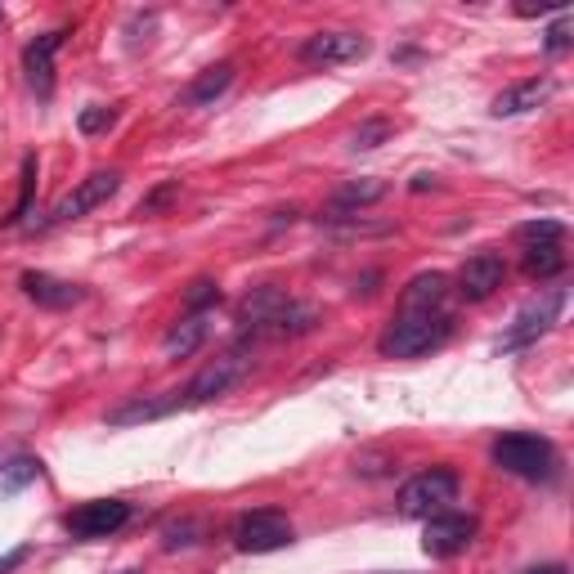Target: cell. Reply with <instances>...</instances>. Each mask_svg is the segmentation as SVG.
Wrapping results in <instances>:
<instances>
[{
  "label": "cell",
  "mask_w": 574,
  "mask_h": 574,
  "mask_svg": "<svg viewBox=\"0 0 574 574\" xmlns=\"http://www.w3.org/2000/svg\"><path fill=\"white\" fill-rule=\"evenodd\" d=\"M395 135V122H387V117H372V122H364L355 135H351V149L355 153H368V149H381Z\"/></svg>",
  "instance_id": "cell-24"
},
{
  "label": "cell",
  "mask_w": 574,
  "mask_h": 574,
  "mask_svg": "<svg viewBox=\"0 0 574 574\" xmlns=\"http://www.w3.org/2000/svg\"><path fill=\"white\" fill-rule=\"evenodd\" d=\"M548 100H552V81H548V77H530V81H516V85L498 90L494 104H490V113H494V117H525V113L543 108Z\"/></svg>",
  "instance_id": "cell-13"
},
{
  "label": "cell",
  "mask_w": 574,
  "mask_h": 574,
  "mask_svg": "<svg viewBox=\"0 0 574 574\" xmlns=\"http://www.w3.org/2000/svg\"><path fill=\"white\" fill-rule=\"evenodd\" d=\"M503 278H507V265H503L498 252H475L458 269V297L462 301H490L503 287Z\"/></svg>",
  "instance_id": "cell-10"
},
{
  "label": "cell",
  "mask_w": 574,
  "mask_h": 574,
  "mask_svg": "<svg viewBox=\"0 0 574 574\" xmlns=\"http://www.w3.org/2000/svg\"><path fill=\"white\" fill-rule=\"evenodd\" d=\"M565 269V243H525V274L530 278H556Z\"/></svg>",
  "instance_id": "cell-20"
},
{
  "label": "cell",
  "mask_w": 574,
  "mask_h": 574,
  "mask_svg": "<svg viewBox=\"0 0 574 574\" xmlns=\"http://www.w3.org/2000/svg\"><path fill=\"white\" fill-rule=\"evenodd\" d=\"M229 85H233V64L225 59V64H216V68L198 72V81L188 85V94H184V100L194 104V108H207V104H216V100H220V94H225Z\"/></svg>",
  "instance_id": "cell-19"
},
{
  "label": "cell",
  "mask_w": 574,
  "mask_h": 574,
  "mask_svg": "<svg viewBox=\"0 0 574 574\" xmlns=\"http://www.w3.org/2000/svg\"><path fill=\"white\" fill-rule=\"evenodd\" d=\"M32 194H36V153L23 158V171H19V198H14L10 216L0 220V225H19V220L27 216V207H32Z\"/></svg>",
  "instance_id": "cell-23"
},
{
  "label": "cell",
  "mask_w": 574,
  "mask_h": 574,
  "mask_svg": "<svg viewBox=\"0 0 574 574\" xmlns=\"http://www.w3.org/2000/svg\"><path fill=\"white\" fill-rule=\"evenodd\" d=\"M561 306H565V292H561V287H552V292H543L539 301H530V306L516 314V328H512V337L503 342V351H516V346H525V342H535L539 332H548V328L556 323Z\"/></svg>",
  "instance_id": "cell-11"
},
{
  "label": "cell",
  "mask_w": 574,
  "mask_h": 574,
  "mask_svg": "<svg viewBox=\"0 0 574 574\" xmlns=\"http://www.w3.org/2000/svg\"><path fill=\"white\" fill-rule=\"evenodd\" d=\"M449 328H454L449 314H395L391 328L381 332L377 351L387 355V359H417V355H426V351L445 346Z\"/></svg>",
  "instance_id": "cell-1"
},
{
  "label": "cell",
  "mask_w": 574,
  "mask_h": 574,
  "mask_svg": "<svg viewBox=\"0 0 574 574\" xmlns=\"http://www.w3.org/2000/svg\"><path fill=\"white\" fill-rule=\"evenodd\" d=\"M122 574H135V570H122Z\"/></svg>",
  "instance_id": "cell-33"
},
{
  "label": "cell",
  "mask_w": 574,
  "mask_h": 574,
  "mask_svg": "<svg viewBox=\"0 0 574 574\" xmlns=\"http://www.w3.org/2000/svg\"><path fill=\"white\" fill-rule=\"evenodd\" d=\"M525 574H565V565H556V561H552V565H539V570H525Z\"/></svg>",
  "instance_id": "cell-31"
},
{
  "label": "cell",
  "mask_w": 574,
  "mask_h": 574,
  "mask_svg": "<svg viewBox=\"0 0 574 574\" xmlns=\"http://www.w3.org/2000/svg\"><path fill=\"white\" fill-rule=\"evenodd\" d=\"M516 238H520V248L525 243H565V225L561 220H530L516 229Z\"/></svg>",
  "instance_id": "cell-25"
},
{
  "label": "cell",
  "mask_w": 574,
  "mask_h": 574,
  "mask_svg": "<svg viewBox=\"0 0 574 574\" xmlns=\"http://www.w3.org/2000/svg\"><path fill=\"white\" fill-rule=\"evenodd\" d=\"M431 184H436V175H417L413 180V194H422V188H431Z\"/></svg>",
  "instance_id": "cell-32"
},
{
  "label": "cell",
  "mask_w": 574,
  "mask_h": 574,
  "mask_svg": "<svg viewBox=\"0 0 574 574\" xmlns=\"http://www.w3.org/2000/svg\"><path fill=\"white\" fill-rule=\"evenodd\" d=\"M233 543L238 552H278L292 543V525H287L283 512H248L243 520L233 525Z\"/></svg>",
  "instance_id": "cell-7"
},
{
  "label": "cell",
  "mask_w": 574,
  "mask_h": 574,
  "mask_svg": "<svg viewBox=\"0 0 574 574\" xmlns=\"http://www.w3.org/2000/svg\"><path fill=\"white\" fill-rule=\"evenodd\" d=\"M117 188H122V171H94V175H85L72 194L59 198V207L50 211V225H68V220L90 216L94 207H104Z\"/></svg>",
  "instance_id": "cell-6"
},
{
  "label": "cell",
  "mask_w": 574,
  "mask_h": 574,
  "mask_svg": "<svg viewBox=\"0 0 574 574\" xmlns=\"http://www.w3.org/2000/svg\"><path fill=\"white\" fill-rule=\"evenodd\" d=\"M23 292H27L36 306H45V310H72V306L85 301V292H81L77 283H64V278L41 274V269H27V274H23Z\"/></svg>",
  "instance_id": "cell-14"
},
{
  "label": "cell",
  "mask_w": 574,
  "mask_h": 574,
  "mask_svg": "<svg viewBox=\"0 0 574 574\" xmlns=\"http://www.w3.org/2000/svg\"><path fill=\"white\" fill-rule=\"evenodd\" d=\"M454 498H458V475L449 467H431V471H417L413 481H404V490H400V516L426 520V516H436V512H449Z\"/></svg>",
  "instance_id": "cell-3"
},
{
  "label": "cell",
  "mask_w": 574,
  "mask_h": 574,
  "mask_svg": "<svg viewBox=\"0 0 574 574\" xmlns=\"http://www.w3.org/2000/svg\"><path fill=\"white\" fill-rule=\"evenodd\" d=\"M364 55H368V36H359V32H314L301 45V64H310V68H342Z\"/></svg>",
  "instance_id": "cell-8"
},
{
  "label": "cell",
  "mask_w": 574,
  "mask_h": 574,
  "mask_svg": "<svg viewBox=\"0 0 574 574\" xmlns=\"http://www.w3.org/2000/svg\"><path fill=\"white\" fill-rule=\"evenodd\" d=\"M387 198V180H377V175H359L351 184H342L337 194H332V207L337 211H359V207H372Z\"/></svg>",
  "instance_id": "cell-18"
},
{
  "label": "cell",
  "mask_w": 574,
  "mask_h": 574,
  "mask_svg": "<svg viewBox=\"0 0 574 574\" xmlns=\"http://www.w3.org/2000/svg\"><path fill=\"white\" fill-rule=\"evenodd\" d=\"M287 301V292H278V287H256V292H248L243 297V306H238V319H243V323H252V332L278 310Z\"/></svg>",
  "instance_id": "cell-21"
},
{
  "label": "cell",
  "mask_w": 574,
  "mask_h": 574,
  "mask_svg": "<svg viewBox=\"0 0 574 574\" xmlns=\"http://www.w3.org/2000/svg\"><path fill=\"white\" fill-rule=\"evenodd\" d=\"M36 475H41V462L36 458H14V462H5V467H0V494H19L23 485H32L36 481Z\"/></svg>",
  "instance_id": "cell-22"
},
{
  "label": "cell",
  "mask_w": 574,
  "mask_h": 574,
  "mask_svg": "<svg viewBox=\"0 0 574 574\" xmlns=\"http://www.w3.org/2000/svg\"><path fill=\"white\" fill-rule=\"evenodd\" d=\"M23 561H27V548H14V552H5V556H0V574H14Z\"/></svg>",
  "instance_id": "cell-30"
},
{
  "label": "cell",
  "mask_w": 574,
  "mask_h": 574,
  "mask_svg": "<svg viewBox=\"0 0 574 574\" xmlns=\"http://www.w3.org/2000/svg\"><path fill=\"white\" fill-rule=\"evenodd\" d=\"M543 50H548V55H565V50H570V19H561V23H556V27L548 32Z\"/></svg>",
  "instance_id": "cell-29"
},
{
  "label": "cell",
  "mask_w": 574,
  "mask_h": 574,
  "mask_svg": "<svg viewBox=\"0 0 574 574\" xmlns=\"http://www.w3.org/2000/svg\"><path fill=\"white\" fill-rule=\"evenodd\" d=\"M113 122H117V113H113V108H85V113L77 117L81 135H104V130H108Z\"/></svg>",
  "instance_id": "cell-28"
},
{
  "label": "cell",
  "mask_w": 574,
  "mask_h": 574,
  "mask_svg": "<svg viewBox=\"0 0 574 574\" xmlns=\"http://www.w3.org/2000/svg\"><path fill=\"white\" fill-rule=\"evenodd\" d=\"M203 342H207V314H184L162 337V355L167 359H188Z\"/></svg>",
  "instance_id": "cell-17"
},
{
  "label": "cell",
  "mask_w": 574,
  "mask_h": 574,
  "mask_svg": "<svg viewBox=\"0 0 574 574\" xmlns=\"http://www.w3.org/2000/svg\"><path fill=\"white\" fill-rule=\"evenodd\" d=\"M171 203H180V180H167V184L149 188V194L139 198V216H162Z\"/></svg>",
  "instance_id": "cell-26"
},
{
  "label": "cell",
  "mask_w": 574,
  "mask_h": 574,
  "mask_svg": "<svg viewBox=\"0 0 574 574\" xmlns=\"http://www.w3.org/2000/svg\"><path fill=\"white\" fill-rule=\"evenodd\" d=\"M475 516H462V512H436V516H426V530H422V552L426 556H436V561H454L458 552L471 548L475 539Z\"/></svg>",
  "instance_id": "cell-4"
},
{
  "label": "cell",
  "mask_w": 574,
  "mask_h": 574,
  "mask_svg": "<svg viewBox=\"0 0 574 574\" xmlns=\"http://www.w3.org/2000/svg\"><path fill=\"white\" fill-rule=\"evenodd\" d=\"M126 520H130V503H122V498H94V503H81L77 512L64 516V530L72 539L90 543V539H113Z\"/></svg>",
  "instance_id": "cell-5"
},
{
  "label": "cell",
  "mask_w": 574,
  "mask_h": 574,
  "mask_svg": "<svg viewBox=\"0 0 574 574\" xmlns=\"http://www.w3.org/2000/svg\"><path fill=\"white\" fill-rule=\"evenodd\" d=\"M216 301H220V287H216L211 278H194V283H188V292H184L188 314H203V310L216 306Z\"/></svg>",
  "instance_id": "cell-27"
},
{
  "label": "cell",
  "mask_w": 574,
  "mask_h": 574,
  "mask_svg": "<svg viewBox=\"0 0 574 574\" xmlns=\"http://www.w3.org/2000/svg\"><path fill=\"white\" fill-rule=\"evenodd\" d=\"M252 368V359L248 355H225V359H216V364H207L194 381L184 387V400L180 404H211V400H220V395H229V387L238 377H243Z\"/></svg>",
  "instance_id": "cell-9"
},
{
  "label": "cell",
  "mask_w": 574,
  "mask_h": 574,
  "mask_svg": "<svg viewBox=\"0 0 574 574\" xmlns=\"http://www.w3.org/2000/svg\"><path fill=\"white\" fill-rule=\"evenodd\" d=\"M494 462L507 475H520V481H548L556 471V449L543 436H525V431H512V436L494 440Z\"/></svg>",
  "instance_id": "cell-2"
},
{
  "label": "cell",
  "mask_w": 574,
  "mask_h": 574,
  "mask_svg": "<svg viewBox=\"0 0 574 574\" xmlns=\"http://www.w3.org/2000/svg\"><path fill=\"white\" fill-rule=\"evenodd\" d=\"M445 297H449V278L445 274H417L404 297H400V314H445Z\"/></svg>",
  "instance_id": "cell-15"
},
{
  "label": "cell",
  "mask_w": 574,
  "mask_h": 574,
  "mask_svg": "<svg viewBox=\"0 0 574 574\" xmlns=\"http://www.w3.org/2000/svg\"><path fill=\"white\" fill-rule=\"evenodd\" d=\"M175 409H180V395H171V400H162V395H135V400L108 409V426H144V422H158V417H167Z\"/></svg>",
  "instance_id": "cell-16"
},
{
  "label": "cell",
  "mask_w": 574,
  "mask_h": 574,
  "mask_svg": "<svg viewBox=\"0 0 574 574\" xmlns=\"http://www.w3.org/2000/svg\"><path fill=\"white\" fill-rule=\"evenodd\" d=\"M59 45H64V32H45L23 50L27 85L41 94V100H50V94H55V55H59Z\"/></svg>",
  "instance_id": "cell-12"
}]
</instances>
